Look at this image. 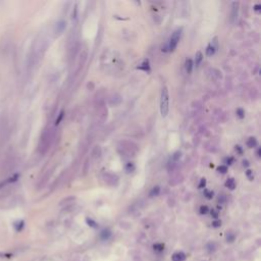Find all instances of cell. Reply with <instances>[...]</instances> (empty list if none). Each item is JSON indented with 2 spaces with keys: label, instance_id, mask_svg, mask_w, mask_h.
I'll list each match as a JSON object with an SVG mask.
<instances>
[{
  "label": "cell",
  "instance_id": "cell-1",
  "mask_svg": "<svg viewBox=\"0 0 261 261\" xmlns=\"http://www.w3.org/2000/svg\"><path fill=\"white\" fill-rule=\"evenodd\" d=\"M169 111V94L167 87H163L160 97V112L162 118L167 116Z\"/></svg>",
  "mask_w": 261,
  "mask_h": 261
},
{
  "label": "cell",
  "instance_id": "cell-2",
  "mask_svg": "<svg viewBox=\"0 0 261 261\" xmlns=\"http://www.w3.org/2000/svg\"><path fill=\"white\" fill-rule=\"evenodd\" d=\"M182 31H183V29L180 28V29H176V30L172 33L171 37H170V40L169 42V45H167V50H169V51H171V52L174 51L176 48L178 47V44H179V42H180L181 36H182Z\"/></svg>",
  "mask_w": 261,
  "mask_h": 261
},
{
  "label": "cell",
  "instance_id": "cell-3",
  "mask_svg": "<svg viewBox=\"0 0 261 261\" xmlns=\"http://www.w3.org/2000/svg\"><path fill=\"white\" fill-rule=\"evenodd\" d=\"M239 13V2H233L232 4V12H231V21L232 23H235Z\"/></svg>",
  "mask_w": 261,
  "mask_h": 261
},
{
  "label": "cell",
  "instance_id": "cell-4",
  "mask_svg": "<svg viewBox=\"0 0 261 261\" xmlns=\"http://www.w3.org/2000/svg\"><path fill=\"white\" fill-rule=\"evenodd\" d=\"M104 179H105V183L108 184L109 183V181H112V185L113 186H116L118 183V178L115 176V174H106L104 176Z\"/></svg>",
  "mask_w": 261,
  "mask_h": 261
},
{
  "label": "cell",
  "instance_id": "cell-5",
  "mask_svg": "<svg viewBox=\"0 0 261 261\" xmlns=\"http://www.w3.org/2000/svg\"><path fill=\"white\" fill-rule=\"evenodd\" d=\"M137 68H138V70H144V72H150L151 67H150L149 60H148V59H144V60L142 61V63H141Z\"/></svg>",
  "mask_w": 261,
  "mask_h": 261
},
{
  "label": "cell",
  "instance_id": "cell-6",
  "mask_svg": "<svg viewBox=\"0 0 261 261\" xmlns=\"http://www.w3.org/2000/svg\"><path fill=\"white\" fill-rule=\"evenodd\" d=\"M171 259L172 261H184L186 259V255L184 252H176V253H174V255L171 256Z\"/></svg>",
  "mask_w": 261,
  "mask_h": 261
},
{
  "label": "cell",
  "instance_id": "cell-7",
  "mask_svg": "<svg viewBox=\"0 0 261 261\" xmlns=\"http://www.w3.org/2000/svg\"><path fill=\"white\" fill-rule=\"evenodd\" d=\"M65 27H66L65 22H63V21L59 22V23L56 25V28H55V33H56V34H61V33L65 31Z\"/></svg>",
  "mask_w": 261,
  "mask_h": 261
},
{
  "label": "cell",
  "instance_id": "cell-8",
  "mask_svg": "<svg viewBox=\"0 0 261 261\" xmlns=\"http://www.w3.org/2000/svg\"><path fill=\"white\" fill-rule=\"evenodd\" d=\"M193 66H194L193 60H192L191 58H188L187 60H186V62H185V68H186V72H187L188 74H191V72H192V70H193Z\"/></svg>",
  "mask_w": 261,
  "mask_h": 261
},
{
  "label": "cell",
  "instance_id": "cell-9",
  "mask_svg": "<svg viewBox=\"0 0 261 261\" xmlns=\"http://www.w3.org/2000/svg\"><path fill=\"white\" fill-rule=\"evenodd\" d=\"M215 51H216V48H215V46H214L213 44H209V45L207 46V48H206L207 56H212V55H214Z\"/></svg>",
  "mask_w": 261,
  "mask_h": 261
},
{
  "label": "cell",
  "instance_id": "cell-10",
  "mask_svg": "<svg viewBox=\"0 0 261 261\" xmlns=\"http://www.w3.org/2000/svg\"><path fill=\"white\" fill-rule=\"evenodd\" d=\"M257 145H258V142H257V140H256V138H254V137L249 138L248 141H247V146H248L249 148H254Z\"/></svg>",
  "mask_w": 261,
  "mask_h": 261
},
{
  "label": "cell",
  "instance_id": "cell-11",
  "mask_svg": "<svg viewBox=\"0 0 261 261\" xmlns=\"http://www.w3.org/2000/svg\"><path fill=\"white\" fill-rule=\"evenodd\" d=\"M203 60V54L201 51H198L196 53V56H195V65L196 66H199L201 65V62H202Z\"/></svg>",
  "mask_w": 261,
  "mask_h": 261
},
{
  "label": "cell",
  "instance_id": "cell-12",
  "mask_svg": "<svg viewBox=\"0 0 261 261\" xmlns=\"http://www.w3.org/2000/svg\"><path fill=\"white\" fill-rule=\"evenodd\" d=\"M224 185H225V187L229 188V190H235V188H236V182L234 179H229V180L225 182Z\"/></svg>",
  "mask_w": 261,
  "mask_h": 261
},
{
  "label": "cell",
  "instance_id": "cell-13",
  "mask_svg": "<svg viewBox=\"0 0 261 261\" xmlns=\"http://www.w3.org/2000/svg\"><path fill=\"white\" fill-rule=\"evenodd\" d=\"M110 236H111V233H110L109 229H103L100 234V237L102 240H107V239L110 238Z\"/></svg>",
  "mask_w": 261,
  "mask_h": 261
},
{
  "label": "cell",
  "instance_id": "cell-14",
  "mask_svg": "<svg viewBox=\"0 0 261 261\" xmlns=\"http://www.w3.org/2000/svg\"><path fill=\"white\" fill-rule=\"evenodd\" d=\"M159 193H160V188H159L158 186H156V187H154L153 189L150 191L149 196L150 197H155V196H158Z\"/></svg>",
  "mask_w": 261,
  "mask_h": 261
},
{
  "label": "cell",
  "instance_id": "cell-15",
  "mask_svg": "<svg viewBox=\"0 0 261 261\" xmlns=\"http://www.w3.org/2000/svg\"><path fill=\"white\" fill-rule=\"evenodd\" d=\"M153 248L157 252H161V251H163V250H164V245L161 244V243H157V244L153 245Z\"/></svg>",
  "mask_w": 261,
  "mask_h": 261
},
{
  "label": "cell",
  "instance_id": "cell-16",
  "mask_svg": "<svg viewBox=\"0 0 261 261\" xmlns=\"http://www.w3.org/2000/svg\"><path fill=\"white\" fill-rule=\"evenodd\" d=\"M134 169H135V165H134V163L129 162L127 165H125V170H127L128 172H132V171H134Z\"/></svg>",
  "mask_w": 261,
  "mask_h": 261
},
{
  "label": "cell",
  "instance_id": "cell-17",
  "mask_svg": "<svg viewBox=\"0 0 261 261\" xmlns=\"http://www.w3.org/2000/svg\"><path fill=\"white\" fill-rule=\"evenodd\" d=\"M237 115L240 118H245V111L242 109V108H238L237 109Z\"/></svg>",
  "mask_w": 261,
  "mask_h": 261
},
{
  "label": "cell",
  "instance_id": "cell-18",
  "mask_svg": "<svg viewBox=\"0 0 261 261\" xmlns=\"http://www.w3.org/2000/svg\"><path fill=\"white\" fill-rule=\"evenodd\" d=\"M217 171L222 172V174H225L227 171V165H220V166L217 167Z\"/></svg>",
  "mask_w": 261,
  "mask_h": 261
},
{
  "label": "cell",
  "instance_id": "cell-19",
  "mask_svg": "<svg viewBox=\"0 0 261 261\" xmlns=\"http://www.w3.org/2000/svg\"><path fill=\"white\" fill-rule=\"evenodd\" d=\"M86 222H87L88 225H90V227H97V223L95 222L93 219H91V218H87V219H86Z\"/></svg>",
  "mask_w": 261,
  "mask_h": 261
},
{
  "label": "cell",
  "instance_id": "cell-20",
  "mask_svg": "<svg viewBox=\"0 0 261 261\" xmlns=\"http://www.w3.org/2000/svg\"><path fill=\"white\" fill-rule=\"evenodd\" d=\"M181 152L180 151H178V152H176V153L174 154V155H172V161H174V162H176V161L179 160V159H180V157H181Z\"/></svg>",
  "mask_w": 261,
  "mask_h": 261
},
{
  "label": "cell",
  "instance_id": "cell-21",
  "mask_svg": "<svg viewBox=\"0 0 261 261\" xmlns=\"http://www.w3.org/2000/svg\"><path fill=\"white\" fill-rule=\"evenodd\" d=\"M63 116H65V111H63V110H62V111H60V113H59L58 118H56V123H56V125H58V123H60L61 120H62Z\"/></svg>",
  "mask_w": 261,
  "mask_h": 261
},
{
  "label": "cell",
  "instance_id": "cell-22",
  "mask_svg": "<svg viewBox=\"0 0 261 261\" xmlns=\"http://www.w3.org/2000/svg\"><path fill=\"white\" fill-rule=\"evenodd\" d=\"M204 194L205 196H206L207 199H211L212 197H213V192L212 191H209V190H205L204 191Z\"/></svg>",
  "mask_w": 261,
  "mask_h": 261
},
{
  "label": "cell",
  "instance_id": "cell-23",
  "mask_svg": "<svg viewBox=\"0 0 261 261\" xmlns=\"http://www.w3.org/2000/svg\"><path fill=\"white\" fill-rule=\"evenodd\" d=\"M208 211H209V209L207 206H204V205H203V206L200 207V213L201 214H206Z\"/></svg>",
  "mask_w": 261,
  "mask_h": 261
},
{
  "label": "cell",
  "instance_id": "cell-24",
  "mask_svg": "<svg viewBox=\"0 0 261 261\" xmlns=\"http://www.w3.org/2000/svg\"><path fill=\"white\" fill-rule=\"evenodd\" d=\"M205 185H206V180L205 179H201L200 181V184H199V189H203V188L205 187Z\"/></svg>",
  "mask_w": 261,
  "mask_h": 261
},
{
  "label": "cell",
  "instance_id": "cell-25",
  "mask_svg": "<svg viewBox=\"0 0 261 261\" xmlns=\"http://www.w3.org/2000/svg\"><path fill=\"white\" fill-rule=\"evenodd\" d=\"M220 225H222V222H220V220H214V222H212V227H219Z\"/></svg>",
  "mask_w": 261,
  "mask_h": 261
},
{
  "label": "cell",
  "instance_id": "cell-26",
  "mask_svg": "<svg viewBox=\"0 0 261 261\" xmlns=\"http://www.w3.org/2000/svg\"><path fill=\"white\" fill-rule=\"evenodd\" d=\"M227 242H233V241L235 240V235H233V234H229V235L227 236Z\"/></svg>",
  "mask_w": 261,
  "mask_h": 261
},
{
  "label": "cell",
  "instance_id": "cell-27",
  "mask_svg": "<svg viewBox=\"0 0 261 261\" xmlns=\"http://www.w3.org/2000/svg\"><path fill=\"white\" fill-rule=\"evenodd\" d=\"M77 14H78V8H77V6H75V7H74V10H72V19H77Z\"/></svg>",
  "mask_w": 261,
  "mask_h": 261
},
{
  "label": "cell",
  "instance_id": "cell-28",
  "mask_svg": "<svg viewBox=\"0 0 261 261\" xmlns=\"http://www.w3.org/2000/svg\"><path fill=\"white\" fill-rule=\"evenodd\" d=\"M225 161H227V164L231 165L232 163L234 162V158H233V157H229V158H227V160H225Z\"/></svg>",
  "mask_w": 261,
  "mask_h": 261
},
{
  "label": "cell",
  "instance_id": "cell-29",
  "mask_svg": "<svg viewBox=\"0 0 261 261\" xmlns=\"http://www.w3.org/2000/svg\"><path fill=\"white\" fill-rule=\"evenodd\" d=\"M246 174H247V176H248L250 180H253V176H252L251 170H247V171H246Z\"/></svg>",
  "mask_w": 261,
  "mask_h": 261
},
{
  "label": "cell",
  "instance_id": "cell-30",
  "mask_svg": "<svg viewBox=\"0 0 261 261\" xmlns=\"http://www.w3.org/2000/svg\"><path fill=\"white\" fill-rule=\"evenodd\" d=\"M218 201H219V202H224V201H225V196L222 195V197H219V198H218Z\"/></svg>",
  "mask_w": 261,
  "mask_h": 261
},
{
  "label": "cell",
  "instance_id": "cell-31",
  "mask_svg": "<svg viewBox=\"0 0 261 261\" xmlns=\"http://www.w3.org/2000/svg\"><path fill=\"white\" fill-rule=\"evenodd\" d=\"M211 215L213 216L214 218H216V217H217V216H218V213H217V212H216V211H211Z\"/></svg>",
  "mask_w": 261,
  "mask_h": 261
},
{
  "label": "cell",
  "instance_id": "cell-32",
  "mask_svg": "<svg viewBox=\"0 0 261 261\" xmlns=\"http://www.w3.org/2000/svg\"><path fill=\"white\" fill-rule=\"evenodd\" d=\"M260 8H261V5H260V4H256V5L254 6V9L257 10V11H258V10H260Z\"/></svg>",
  "mask_w": 261,
  "mask_h": 261
},
{
  "label": "cell",
  "instance_id": "cell-33",
  "mask_svg": "<svg viewBox=\"0 0 261 261\" xmlns=\"http://www.w3.org/2000/svg\"><path fill=\"white\" fill-rule=\"evenodd\" d=\"M243 165H244V166H248L249 165V162L247 160H244L243 161Z\"/></svg>",
  "mask_w": 261,
  "mask_h": 261
},
{
  "label": "cell",
  "instance_id": "cell-34",
  "mask_svg": "<svg viewBox=\"0 0 261 261\" xmlns=\"http://www.w3.org/2000/svg\"><path fill=\"white\" fill-rule=\"evenodd\" d=\"M236 150H238V151L240 152V153H242V150H241L240 146H236Z\"/></svg>",
  "mask_w": 261,
  "mask_h": 261
},
{
  "label": "cell",
  "instance_id": "cell-35",
  "mask_svg": "<svg viewBox=\"0 0 261 261\" xmlns=\"http://www.w3.org/2000/svg\"><path fill=\"white\" fill-rule=\"evenodd\" d=\"M257 154H258V156H260V149H258V151H257Z\"/></svg>",
  "mask_w": 261,
  "mask_h": 261
}]
</instances>
